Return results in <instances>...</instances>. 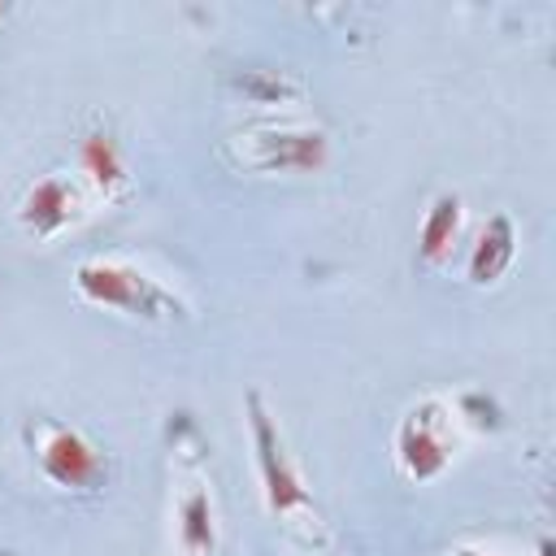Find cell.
<instances>
[{
	"instance_id": "6da1fadb",
	"label": "cell",
	"mask_w": 556,
	"mask_h": 556,
	"mask_svg": "<svg viewBox=\"0 0 556 556\" xmlns=\"http://www.w3.org/2000/svg\"><path fill=\"white\" fill-rule=\"evenodd\" d=\"M243 408H248V439H252V456H256V478H261L265 508L282 526H291V530H300V534H308V539L321 543L326 539L321 513H317L313 491H308V482H304V473H300V465H295V456L287 447V434H282L278 417L269 413V404H265L261 391H248Z\"/></svg>"
},
{
	"instance_id": "7a4b0ae2",
	"label": "cell",
	"mask_w": 556,
	"mask_h": 556,
	"mask_svg": "<svg viewBox=\"0 0 556 556\" xmlns=\"http://www.w3.org/2000/svg\"><path fill=\"white\" fill-rule=\"evenodd\" d=\"M74 287L87 304L139 317V321H174L187 317V304L161 282L152 278L143 265L126 261V256H87L74 269Z\"/></svg>"
},
{
	"instance_id": "3957f363",
	"label": "cell",
	"mask_w": 556,
	"mask_h": 556,
	"mask_svg": "<svg viewBox=\"0 0 556 556\" xmlns=\"http://www.w3.org/2000/svg\"><path fill=\"white\" fill-rule=\"evenodd\" d=\"M456 447H460V421H456L452 404L439 395L413 404L395 421V434H391V456H395L400 473L413 482L439 478L452 465Z\"/></svg>"
},
{
	"instance_id": "277c9868",
	"label": "cell",
	"mask_w": 556,
	"mask_h": 556,
	"mask_svg": "<svg viewBox=\"0 0 556 556\" xmlns=\"http://www.w3.org/2000/svg\"><path fill=\"white\" fill-rule=\"evenodd\" d=\"M243 169L256 174H321L330 165V135L317 126H252L230 139Z\"/></svg>"
},
{
	"instance_id": "5b68a950",
	"label": "cell",
	"mask_w": 556,
	"mask_h": 556,
	"mask_svg": "<svg viewBox=\"0 0 556 556\" xmlns=\"http://www.w3.org/2000/svg\"><path fill=\"white\" fill-rule=\"evenodd\" d=\"M30 439V452L39 460V473L61 486V491H96L109 473L104 465V452L78 430V426H65V421H35L26 430Z\"/></svg>"
},
{
	"instance_id": "8992f818",
	"label": "cell",
	"mask_w": 556,
	"mask_h": 556,
	"mask_svg": "<svg viewBox=\"0 0 556 556\" xmlns=\"http://www.w3.org/2000/svg\"><path fill=\"white\" fill-rule=\"evenodd\" d=\"M78 217H83V195H78V182L65 174H39L17 200V222L35 239H56Z\"/></svg>"
},
{
	"instance_id": "52a82bcc",
	"label": "cell",
	"mask_w": 556,
	"mask_h": 556,
	"mask_svg": "<svg viewBox=\"0 0 556 556\" xmlns=\"http://www.w3.org/2000/svg\"><path fill=\"white\" fill-rule=\"evenodd\" d=\"M174 534L182 556H213L217 552V504L208 482H187L174 508Z\"/></svg>"
},
{
	"instance_id": "ba28073f",
	"label": "cell",
	"mask_w": 556,
	"mask_h": 556,
	"mask_svg": "<svg viewBox=\"0 0 556 556\" xmlns=\"http://www.w3.org/2000/svg\"><path fill=\"white\" fill-rule=\"evenodd\" d=\"M78 169H83V178L91 182V191L100 200H117L130 187L126 156H122V148H117V139L109 130L83 135V143H78Z\"/></svg>"
},
{
	"instance_id": "9c48e42d",
	"label": "cell",
	"mask_w": 556,
	"mask_h": 556,
	"mask_svg": "<svg viewBox=\"0 0 556 556\" xmlns=\"http://www.w3.org/2000/svg\"><path fill=\"white\" fill-rule=\"evenodd\" d=\"M517 256V230H513V217L508 213H491L469 248V282L486 287V282H500L504 269L513 265Z\"/></svg>"
},
{
	"instance_id": "30bf717a",
	"label": "cell",
	"mask_w": 556,
	"mask_h": 556,
	"mask_svg": "<svg viewBox=\"0 0 556 556\" xmlns=\"http://www.w3.org/2000/svg\"><path fill=\"white\" fill-rule=\"evenodd\" d=\"M460 222H465V204L456 191H439L421 217V230H417V252L426 265H443L460 239Z\"/></svg>"
},
{
	"instance_id": "8fae6325",
	"label": "cell",
	"mask_w": 556,
	"mask_h": 556,
	"mask_svg": "<svg viewBox=\"0 0 556 556\" xmlns=\"http://www.w3.org/2000/svg\"><path fill=\"white\" fill-rule=\"evenodd\" d=\"M235 83L243 100H256V104H287L300 96V83L287 70H243Z\"/></svg>"
},
{
	"instance_id": "7c38bea8",
	"label": "cell",
	"mask_w": 556,
	"mask_h": 556,
	"mask_svg": "<svg viewBox=\"0 0 556 556\" xmlns=\"http://www.w3.org/2000/svg\"><path fill=\"white\" fill-rule=\"evenodd\" d=\"M447 556H500V552H491L486 543H460V547H452Z\"/></svg>"
},
{
	"instance_id": "4fadbf2b",
	"label": "cell",
	"mask_w": 556,
	"mask_h": 556,
	"mask_svg": "<svg viewBox=\"0 0 556 556\" xmlns=\"http://www.w3.org/2000/svg\"><path fill=\"white\" fill-rule=\"evenodd\" d=\"M0 556H9V552H0Z\"/></svg>"
},
{
	"instance_id": "5bb4252c",
	"label": "cell",
	"mask_w": 556,
	"mask_h": 556,
	"mask_svg": "<svg viewBox=\"0 0 556 556\" xmlns=\"http://www.w3.org/2000/svg\"><path fill=\"white\" fill-rule=\"evenodd\" d=\"M0 17H4V9H0Z\"/></svg>"
}]
</instances>
